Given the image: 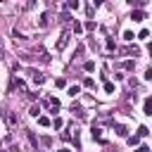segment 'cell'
Instances as JSON below:
<instances>
[{"instance_id": "1", "label": "cell", "mask_w": 152, "mask_h": 152, "mask_svg": "<svg viewBox=\"0 0 152 152\" xmlns=\"http://www.w3.org/2000/svg\"><path fill=\"white\" fill-rule=\"evenodd\" d=\"M67 43H69V31H64V33L60 36V41H57V52H62V50L67 48Z\"/></svg>"}, {"instance_id": "2", "label": "cell", "mask_w": 152, "mask_h": 152, "mask_svg": "<svg viewBox=\"0 0 152 152\" xmlns=\"http://www.w3.org/2000/svg\"><path fill=\"white\" fill-rule=\"evenodd\" d=\"M43 81H45V76H43L41 71H33V83H36V86H41Z\"/></svg>"}, {"instance_id": "3", "label": "cell", "mask_w": 152, "mask_h": 152, "mask_svg": "<svg viewBox=\"0 0 152 152\" xmlns=\"http://www.w3.org/2000/svg\"><path fill=\"white\" fill-rule=\"evenodd\" d=\"M48 19H50V14H48V12H43V14H41V22H38V26L45 29V26H48Z\"/></svg>"}, {"instance_id": "4", "label": "cell", "mask_w": 152, "mask_h": 152, "mask_svg": "<svg viewBox=\"0 0 152 152\" xmlns=\"http://www.w3.org/2000/svg\"><path fill=\"white\" fill-rule=\"evenodd\" d=\"M93 138L98 140V143H105V138H102V131H100V128H93Z\"/></svg>"}, {"instance_id": "5", "label": "cell", "mask_w": 152, "mask_h": 152, "mask_svg": "<svg viewBox=\"0 0 152 152\" xmlns=\"http://www.w3.org/2000/svg\"><path fill=\"white\" fill-rule=\"evenodd\" d=\"M131 19H133V22H143V19H145V14H143L140 10H136V12L131 14Z\"/></svg>"}, {"instance_id": "6", "label": "cell", "mask_w": 152, "mask_h": 152, "mask_svg": "<svg viewBox=\"0 0 152 152\" xmlns=\"http://www.w3.org/2000/svg\"><path fill=\"white\" fill-rule=\"evenodd\" d=\"M145 114H152V98L145 100Z\"/></svg>"}, {"instance_id": "7", "label": "cell", "mask_w": 152, "mask_h": 152, "mask_svg": "<svg viewBox=\"0 0 152 152\" xmlns=\"http://www.w3.org/2000/svg\"><path fill=\"white\" fill-rule=\"evenodd\" d=\"M114 128H117V133H119V136H126V133H128V131H126V126H121V124H117Z\"/></svg>"}, {"instance_id": "8", "label": "cell", "mask_w": 152, "mask_h": 152, "mask_svg": "<svg viewBox=\"0 0 152 152\" xmlns=\"http://www.w3.org/2000/svg\"><path fill=\"white\" fill-rule=\"evenodd\" d=\"M79 93H81V88H79V86H71V88H69V95H74V98H76Z\"/></svg>"}, {"instance_id": "9", "label": "cell", "mask_w": 152, "mask_h": 152, "mask_svg": "<svg viewBox=\"0 0 152 152\" xmlns=\"http://www.w3.org/2000/svg\"><path fill=\"white\" fill-rule=\"evenodd\" d=\"M7 121H10V124H12V126H14V124H17V117H14V112H10V114H7Z\"/></svg>"}, {"instance_id": "10", "label": "cell", "mask_w": 152, "mask_h": 152, "mask_svg": "<svg viewBox=\"0 0 152 152\" xmlns=\"http://www.w3.org/2000/svg\"><path fill=\"white\" fill-rule=\"evenodd\" d=\"M38 124H41V126H50V119H48V117H41V119H38Z\"/></svg>"}, {"instance_id": "11", "label": "cell", "mask_w": 152, "mask_h": 152, "mask_svg": "<svg viewBox=\"0 0 152 152\" xmlns=\"http://www.w3.org/2000/svg\"><path fill=\"white\" fill-rule=\"evenodd\" d=\"M138 136H150V131H147L145 126H140V128H138Z\"/></svg>"}, {"instance_id": "12", "label": "cell", "mask_w": 152, "mask_h": 152, "mask_svg": "<svg viewBox=\"0 0 152 152\" xmlns=\"http://www.w3.org/2000/svg\"><path fill=\"white\" fill-rule=\"evenodd\" d=\"M55 86H57V88H64V86H67V81H64V79H57V81H55Z\"/></svg>"}, {"instance_id": "13", "label": "cell", "mask_w": 152, "mask_h": 152, "mask_svg": "<svg viewBox=\"0 0 152 152\" xmlns=\"http://www.w3.org/2000/svg\"><path fill=\"white\" fill-rule=\"evenodd\" d=\"M74 31H76V33H81V31H83V26H81L79 22H74Z\"/></svg>"}, {"instance_id": "14", "label": "cell", "mask_w": 152, "mask_h": 152, "mask_svg": "<svg viewBox=\"0 0 152 152\" xmlns=\"http://www.w3.org/2000/svg\"><path fill=\"white\" fill-rule=\"evenodd\" d=\"M145 79H150V81H152V69H147V71H145Z\"/></svg>"}, {"instance_id": "15", "label": "cell", "mask_w": 152, "mask_h": 152, "mask_svg": "<svg viewBox=\"0 0 152 152\" xmlns=\"http://www.w3.org/2000/svg\"><path fill=\"white\" fill-rule=\"evenodd\" d=\"M136 152H150V147H145V145H143V147H138Z\"/></svg>"}]
</instances>
